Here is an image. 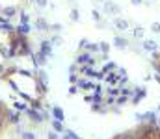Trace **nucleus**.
I'll use <instances>...</instances> for the list:
<instances>
[{"label":"nucleus","mask_w":160,"mask_h":139,"mask_svg":"<svg viewBox=\"0 0 160 139\" xmlns=\"http://www.w3.org/2000/svg\"><path fill=\"white\" fill-rule=\"evenodd\" d=\"M54 115H56L58 119H63V111H62L60 108H54Z\"/></svg>","instance_id":"4468645a"},{"label":"nucleus","mask_w":160,"mask_h":139,"mask_svg":"<svg viewBox=\"0 0 160 139\" xmlns=\"http://www.w3.org/2000/svg\"><path fill=\"white\" fill-rule=\"evenodd\" d=\"M48 137H50V139H58V137H56V136H54V134H50V136H48Z\"/></svg>","instance_id":"a211bd4d"},{"label":"nucleus","mask_w":160,"mask_h":139,"mask_svg":"<svg viewBox=\"0 0 160 139\" xmlns=\"http://www.w3.org/2000/svg\"><path fill=\"white\" fill-rule=\"evenodd\" d=\"M127 98H128L127 95H121V93H119V96H118V100H116V102H118L119 106H123V104H127Z\"/></svg>","instance_id":"f8f14e48"},{"label":"nucleus","mask_w":160,"mask_h":139,"mask_svg":"<svg viewBox=\"0 0 160 139\" xmlns=\"http://www.w3.org/2000/svg\"><path fill=\"white\" fill-rule=\"evenodd\" d=\"M99 48H101V50H104V52L108 54V48H110V46L106 45V43H101V46H99Z\"/></svg>","instance_id":"2eb2a0df"},{"label":"nucleus","mask_w":160,"mask_h":139,"mask_svg":"<svg viewBox=\"0 0 160 139\" xmlns=\"http://www.w3.org/2000/svg\"><path fill=\"white\" fill-rule=\"evenodd\" d=\"M142 46H143V50H147V52H155V50H158V45H157L155 39H143V41H142Z\"/></svg>","instance_id":"7ed1b4c3"},{"label":"nucleus","mask_w":160,"mask_h":139,"mask_svg":"<svg viewBox=\"0 0 160 139\" xmlns=\"http://www.w3.org/2000/svg\"><path fill=\"white\" fill-rule=\"evenodd\" d=\"M157 126L160 128V119H157Z\"/></svg>","instance_id":"6ab92c4d"},{"label":"nucleus","mask_w":160,"mask_h":139,"mask_svg":"<svg viewBox=\"0 0 160 139\" xmlns=\"http://www.w3.org/2000/svg\"><path fill=\"white\" fill-rule=\"evenodd\" d=\"M9 121H11L9 109H8V106L0 100V139L6 134V130H8V126H9Z\"/></svg>","instance_id":"f257e3e1"},{"label":"nucleus","mask_w":160,"mask_h":139,"mask_svg":"<svg viewBox=\"0 0 160 139\" xmlns=\"http://www.w3.org/2000/svg\"><path fill=\"white\" fill-rule=\"evenodd\" d=\"M151 32L160 34V22H153V24H151Z\"/></svg>","instance_id":"ddd939ff"},{"label":"nucleus","mask_w":160,"mask_h":139,"mask_svg":"<svg viewBox=\"0 0 160 139\" xmlns=\"http://www.w3.org/2000/svg\"><path fill=\"white\" fill-rule=\"evenodd\" d=\"M54 128H56V130L60 132V130H62V124H60V123H54Z\"/></svg>","instance_id":"dca6fc26"},{"label":"nucleus","mask_w":160,"mask_h":139,"mask_svg":"<svg viewBox=\"0 0 160 139\" xmlns=\"http://www.w3.org/2000/svg\"><path fill=\"white\" fill-rule=\"evenodd\" d=\"M130 2H132V4H134V6H140V4H142V2H143V0H130Z\"/></svg>","instance_id":"f3484780"},{"label":"nucleus","mask_w":160,"mask_h":139,"mask_svg":"<svg viewBox=\"0 0 160 139\" xmlns=\"http://www.w3.org/2000/svg\"><path fill=\"white\" fill-rule=\"evenodd\" d=\"M116 69H118L116 63H108V65H104V72H114Z\"/></svg>","instance_id":"9d476101"},{"label":"nucleus","mask_w":160,"mask_h":139,"mask_svg":"<svg viewBox=\"0 0 160 139\" xmlns=\"http://www.w3.org/2000/svg\"><path fill=\"white\" fill-rule=\"evenodd\" d=\"M142 121L151 123V124H157V113H155V111H147V113L143 115V119H142Z\"/></svg>","instance_id":"39448f33"},{"label":"nucleus","mask_w":160,"mask_h":139,"mask_svg":"<svg viewBox=\"0 0 160 139\" xmlns=\"http://www.w3.org/2000/svg\"><path fill=\"white\" fill-rule=\"evenodd\" d=\"M145 95H147V91H145V87H136L134 89V93H132V104H140L143 98H145Z\"/></svg>","instance_id":"f03ea898"},{"label":"nucleus","mask_w":160,"mask_h":139,"mask_svg":"<svg viewBox=\"0 0 160 139\" xmlns=\"http://www.w3.org/2000/svg\"><path fill=\"white\" fill-rule=\"evenodd\" d=\"M104 7H106V11H108V13H112V15H118V13H119L118 4H114V2H110V0H106V2H104Z\"/></svg>","instance_id":"20e7f679"},{"label":"nucleus","mask_w":160,"mask_h":139,"mask_svg":"<svg viewBox=\"0 0 160 139\" xmlns=\"http://www.w3.org/2000/svg\"><path fill=\"white\" fill-rule=\"evenodd\" d=\"M118 78H119V74H118V72H116V74H114V72H110V74H108V84L118 82Z\"/></svg>","instance_id":"9b49d317"},{"label":"nucleus","mask_w":160,"mask_h":139,"mask_svg":"<svg viewBox=\"0 0 160 139\" xmlns=\"http://www.w3.org/2000/svg\"><path fill=\"white\" fill-rule=\"evenodd\" d=\"M114 139H138L136 137V132H125V134H119Z\"/></svg>","instance_id":"6e6552de"},{"label":"nucleus","mask_w":160,"mask_h":139,"mask_svg":"<svg viewBox=\"0 0 160 139\" xmlns=\"http://www.w3.org/2000/svg\"><path fill=\"white\" fill-rule=\"evenodd\" d=\"M114 45L118 46V48H127V46H128V41H127L125 37H116V39H114Z\"/></svg>","instance_id":"0eeeda50"},{"label":"nucleus","mask_w":160,"mask_h":139,"mask_svg":"<svg viewBox=\"0 0 160 139\" xmlns=\"http://www.w3.org/2000/svg\"><path fill=\"white\" fill-rule=\"evenodd\" d=\"M116 28H118V30H121V32H123V30H127V28H128V21H127V19H119V17H118V19H116Z\"/></svg>","instance_id":"423d86ee"},{"label":"nucleus","mask_w":160,"mask_h":139,"mask_svg":"<svg viewBox=\"0 0 160 139\" xmlns=\"http://www.w3.org/2000/svg\"><path fill=\"white\" fill-rule=\"evenodd\" d=\"M143 35H145V30H143L142 26L134 28V37H136V39H142V41H143Z\"/></svg>","instance_id":"1a4fd4ad"}]
</instances>
